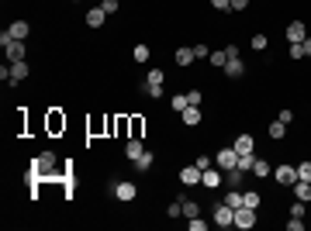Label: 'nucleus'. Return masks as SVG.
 Segmentation results:
<instances>
[{
	"label": "nucleus",
	"instance_id": "obj_1",
	"mask_svg": "<svg viewBox=\"0 0 311 231\" xmlns=\"http://www.w3.org/2000/svg\"><path fill=\"white\" fill-rule=\"evenodd\" d=\"M214 166H218L221 173L235 169V166H239V152H235V149H228V145H225V149H218V155H214Z\"/></svg>",
	"mask_w": 311,
	"mask_h": 231
},
{
	"label": "nucleus",
	"instance_id": "obj_2",
	"mask_svg": "<svg viewBox=\"0 0 311 231\" xmlns=\"http://www.w3.org/2000/svg\"><path fill=\"white\" fill-rule=\"evenodd\" d=\"M214 224H218V228H232L235 224V207H228L225 200L214 204Z\"/></svg>",
	"mask_w": 311,
	"mask_h": 231
},
{
	"label": "nucleus",
	"instance_id": "obj_3",
	"mask_svg": "<svg viewBox=\"0 0 311 231\" xmlns=\"http://www.w3.org/2000/svg\"><path fill=\"white\" fill-rule=\"evenodd\" d=\"M235 228H242V231H249L256 228V207H235Z\"/></svg>",
	"mask_w": 311,
	"mask_h": 231
},
{
	"label": "nucleus",
	"instance_id": "obj_4",
	"mask_svg": "<svg viewBox=\"0 0 311 231\" xmlns=\"http://www.w3.org/2000/svg\"><path fill=\"white\" fill-rule=\"evenodd\" d=\"M273 179H277L280 187H294V179H297V166H277V169H273Z\"/></svg>",
	"mask_w": 311,
	"mask_h": 231
},
{
	"label": "nucleus",
	"instance_id": "obj_5",
	"mask_svg": "<svg viewBox=\"0 0 311 231\" xmlns=\"http://www.w3.org/2000/svg\"><path fill=\"white\" fill-rule=\"evenodd\" d=\"M21 79H28V62H11V73H7V86H18Z\"/></svg>",
	"mask_w": 311,
	"mask_h": 231
},
{
	"label": "nucleus",
	"instance_id": "obj_6",
	"mask_svg": "<svg viewBox=\"0 0 311 231\" xmlns=\"http://www.w3.org/2000/svg\"><path fill=\"white\" fill-rule=\"evenodd\" d=\"M201 173H204V169H201V166H183V169H180V187H194V183H201Z\"/></svg>",
	"mask_w": 311,
	"mask_h": 231
},
{
	"label": "nucleus",
	"instance_id": "obj_7",
	"mask_svg": "<svg viewBox=\"0 0 311 231\" xmlns=\"http://www.w3.org/2000/svg\"><path fill=\"white\" fill-rule=\"evenodd\" d=\"M308 38V24H304V21H291V24H287V41H304Z\"/></svg>",
	"mask_w": 311,
	"mask_h": 231
},
{
	"label": "nucleus",
	"instance_id": "obj_8",
	"mask_svg": "<svg viewBox=\"0 0 311 231\" xmlns=\"http://www.w3.org/2000/svg\"><path fill=\"white\" fill-rule=\"evenodd\" d=\"M201 183H204L208 190H218V187H221V169H218V166H208V169L201 173Z\"/></svg>",
	"mask_w": 311,
	"mask_h": 231
},
{
	"label": "nucleus",
	"instance_id": "obj_9",
	"mask_svg": "<svg viewBox=\"0 0 311 231\" xmlns=\"http://www.w3.org/2000/svg\"><path fill=\"white\" fill-rule=\"evenodd\" d=\"M135 183H128V179H121V183H118L114 187V197L118 200H121V204H128V200H135Z\"/></svg>",
	"mask_w": 311,
	"mask_h": 231
},
{
	"label": "nucleus",
	"instance_id": "obj_10",
	"mask_svg": "<svg viewBox=\"0 0 311 231\" xmlns=\"http://www.w3.org/2000/svg\"><path fill=\"white\" fill-rule=\"evenodd\" d=\"M225 76H228V79H242V76H246V62H242L239 56L228 59V62H225Z\"/></svg>",
	"mask_w": 311,
	"mask_h": 231
},
{
	"label": "nucleus",
	"instance_id": "obj_11",
	"mask_svg": "<svg viewBox=\"0 0 311 231\" xmlns=\"http://www.w3.org/2000/svg\"><path fill=\"white\" fill-rule=\"evenodd\" d=\"M35 166L42 169V176H52L56 173V152H42L38 159H35Z\"/></svg>",
	"mask_w": 311,
	"mask_h": 231
},
{
	"label": "nucleus",
	"instance_id": "obj_12",
	"mask_svg": "<svg viewBox=\"0 0 311 231\" xmlns=\"http://www.w3.org/2000/svg\"><path fill=\"white\" fill-rule=\"evenodd\" d=\"M194 45H180V49H176V52H173V62H176V66H190V62H194Z\"/></svg>",
	"mask_w": 311,
	"mask_h": 231
},
{
	"label": "nucleus",
	"instance_id": "obj_13",
	"mask_svg": "<svg viewBox=\"0 0 311 231\" xmlns=\"http://www.w3.org/2000/svg\"><path fill=\"white\" fill-rule=\"evenodd\" d=\"M142 152H145L142 138H128V142H125V159H128V162H135V159H138Z\"/></svg>",
	"mask_w": 311,
	"mask_h": 231
},
{
	"label": "nucleus",
	"instance_id": "obj_14",
	"mask_svg": "<svg viewBox=\"0 0 311 231\" xmlns=\"http://www.w3.org/2000/svg\"><path fill=\"white\" fill-rule=\"evenodd\" d=\"M180 117H183V124H187V128H197V124H201V107L187 104V107L180 111Z\"/></svg>",
	"mask_w": 311,
	"mask_h": 231
},
{
	"label": "nucleus",
	"instance_id": "obj_15",
	"mask_svg": "<svg viewBox=\"0 0 311 231\" xmlns=\"http://www.w3.org/2000/svg\"><path fill=\"white\" fill-rule=\"evenodd\" d=\"M104 18H107L104 7H90V11H87V24H90V28H104Z\"/></svg>",
	"mask_w": 311,
	"mask_h": 231
},
{
	"label": "nucleus",
	"instance_id": "obj_16",
	"mask_svg": "<svg viewBox=\"0 0 311 231\" xmlns=\"http://www.w3.org/2000/svg\"><path fill=\"white\" fill-rule=\"evenodd\" d=\"M4 52H7V59H11V62H21V59L28 56V49H24V41H11V45H7Z\"/></svg>",
	"mask_w": 311,
	"mask_h": 231
},
{
	"label": "nucleus",
	"instance_id": "obj_17",
	"mask_svg": "<svg viewBox=\"0 0 311 231\" xmlns=\"http://www.w3.org/2000/svg\"><path fill=\"white\" fill-rule=\"evenodd\" d=\"M11 35H14V41H24L31 35V24H28V21H14V24H11Z\"/></svg>",
	"mask_w": 311,
	"mask_h": 231
},
{
	"label": "nucleus",
	"instance_id": "obj_18",
	"mask_svg": "<svg viewBox=\"0 0 311 231\" xmlns=\"http://www.w3.org/2000/svg\"><path fill=\"white\" fill-rule=\"evenodd\" d=\"M253 145H256V142H253V135H239V138H235V145H232V149H235L239 155H249V152H253Z\"/></svg>",
	"mask_w": 311,
	"mask_h": 231
},
{
	"label": "nucleus",
	"instance_id": "obj_19",
	"mask_svg": "<svg viewBox=\"0 0 311 231\" xmlns=\"http://www.w3.org/2000/svg\"><path fill=\"white\" fill-rule=\"evenodd\" d=\"M294 197L304 200V204L311 200V183H308V179H294Z\"/></svg>",
	"mask_w": 311,
	"mask_h": 231
},
{
	"label": "nucleus",
	"instance_id": "obj_20",
	"mask_svg": "<svg viewBox=\"0 0 311 231\" xmlns=\"http://www.w3.org/2000/svg\"><path fill=\"white\" fill-rule=\"evenodd\" d=\"M49 131H52V135L66 131V117L59 114V111H49Z\"/></svg>",
	"mask_w": 311,
	"mask_h": 231
},
{
	"label": "nucleus",
	"instance_id": "obj_21",
	"mask_svg": "<svg viewBox=\"0 0 311 231\" xmlns=\"http://www.w3.org/2000/svg\"><path fill=\"white\" fill-rule=\"evenodd\" d=\"M228 49H218V52H211V56H208V62H211V66H218V69H225V62H228Z\"/></svg>",
	"mask_w": 311,
	"mask_h": 231
},
{
	"label": "nucleus",
	"instance_id": "obj_22",
	"mask_svg": "<svg viewBox=\"0 0 311 231\" xmlns=\"http://www.w3.org/2000/svg\"><path fill=\"white\" fill-rule=\"evenodd\" d=\"M132 166H135L138 173H145V169H149V166H152V152H149V149H145V152L138 155V159H135V162H132Z\"/></svg>",
	"mask_w": 311,
	"mask_h": 231
},
{
	"label": "nucleus",
	"instance_id": "obj_23",
	"mask_svg": "<svg viewBox=\"0 0 311 231\" xmlns=\"http://www.w3.org/2000/svg\"><path fill=\"white\" fill-rule=\"evenodd\" d=\"M270 138H277V142H280V138H287V124H284L280 117H277V121L270 124Z\"/></svg>",
	"mask_w": 311,
	"mask_h": 231
},
{
	"label": "nucleus",
	"instance_id": "obj_24",
	"mask_svg": "<svg viewBox=\"0 0 311 231\" xmlns=\"http://www.w3.org/2000/svg\"><path fill=\"white\" fill-rule=\"evenodd\" d=\"M249 45H253V52H266V45H270V38H266L263 31H256V35H253V41H249Z\"/></svg>",
	"mask_w": 311,
	"mask_h": 231
},
{
	"label": "nucleus",
	"instance_id": "obj_25",
	"mask_svg": "<svg viewBox=\"0 0 311 231\" xmlns=\"http://www.w3.org/2000/svg\"><path fill=\"white\" fill-rule=\"evenodd\" d=\"M128 128H132V135H128V138H142V128H145V121H142V117H128Z\"/></svg>",
	"mask_w": 311,
	"mask_h": 231
},
{
	"label": "nucleus",
	"instance_id": "obj_26",
	"mask_svg": "<svg viewBox=\"0 0 311 231\" xmlns=\"http://www.w3.org/2000/svg\"><path fill=\"white\" fill-rule=\"evenodd\" d=\"M132 59H135V62H149V59H152V52H149V45H135V52H132Z\"/></svg>",
	"mask_w": 311,
	"mask_h": 231
},
{
	"label": "nucleus",
	"instance_id": "obj_27",
	"mask_svg": "<svg viewBox=\"0 0 311 231\" xmlns=\"http://www.w3.org/2000/svg\"><path fill=\"white\" fill-rule=\"evenodd\" d=\"M228 187H242V176H246V169H239V166H235V169H228Z\"/></svg>",
	"mask_w": 311,
	"mask_h": 231
},
{
	"label": "nucleus",
	"instance_id": "obj_28",
	"mask_svg": "<svg viewBox=\"0 0 311 231\" xmlns=\"http://www.w3.org/2000/svg\"><path fill=\"white\" fill-rule=\"evenodd\" d=\"M197 214H201V207H197L194 200H187V197H183V217L190 221V217H197Z\"/></svg>",
	"mask_w": 311,
	"mask_h": 231
},
{
	"label": "nucleus",
	"instance_id": "obj_29",
	"mask_svg": "<svg viewBox=\"0 0 311 231\" xmlns=\"http://www.w3.org/2000/svg\"><path fill=\"white\" fill-rule=\"evenodd\" d=\"M166 214H170V217H173V221H176V217H183V200H180V197H176L173 204H170V207H166Z\"/></svg>",
	"mask_w": 311,
	"mask_h": 231
},
{
	"label": "nucleus",
	"instance_id": "obj_30",
	"mask_svg": "<svg viewBox=\"0 0 311 231\" xmlns=\"http://www.w3.org/2000/svg\"><path fill=\"white\" fill-rule=\"evenodd\" d=\"M253 166H256V155H239V169H246V173H253Z\"/></svg>",
	"mask_w": 311,
	"mask_h": 231
},
{
	"label": "nucleus",
	"instance_id": "obj_31",
	"mask_svg": "<svg viewBox=\"0 0 311 231\" xmlns=\"http://www.w3.org/2000/svg\"><path fill=\"white\" fill-rule=\"evenodd\" d=\"M253 173L259 176V179H263V176H270L273 169H270V162H263V159H256V166H253Z\"/></svg>",
	"mask_w": 311,
	"mask_h": 231
},
{
	"label": "nucleus",
	"instance_id": "obj_32",
	"mask_svg": "<svg viewBox=\"0 0 311 231\" xmlns=\"http://www.w3.org/2000/svg\"><path fill=\"white\" fill-rule=\"evenodd\" d=\"M242 204H246V207H259V193L246 190V193H242Z\"/></svg>",
	"mask_w": 311,
	"mask_h": 231
},
{
	"label": "nucleus",
	"instance_id": "obj_33",
	"mask_svg": "<svg viewBox=\"0 0 311 231\" xmlns=\"http://www.w3.org/2000/svg\"><path fill=\"white\" fill-rule=\"evenodd\" d=\"M225 204H228V207H242V193H239V190L225 193Z\"/></svg>",
	"mask_w": 311,
	"mask_h": 231
},
{
	"label": "nucleus",
	"instance_id": "obj_34",
	"mask_svg": "<svg viewBox=\"0 0 311 231\" xmlns=\"http://www.w3.org/2000/svg\"><path fill=\"white\" fill-rule=\"evenodd\" d=\"M287 56H291V59H304V45H301V41L287 45Z\"/></svg>",
	"mask_w": 311,
	"mask_h": 231
},
{
	"label": "nucleus",
	"instance_id": "obj_35",
	"mask_svg": "<svg viewBox=\"0 0 311 231\" xmlns=\"http://www.w3.org/2000/svg\"><path fill=\"white\" fill-rule=\"evenodd\" d=\"M145 94L152 97V100H159L163 97V83H145Z\"/></svg>",
	"mask_w": 311,
	"mask_h": 231
},
{
	"label": "nucleus",
	"instance_id": "obj_36",
	"mask_svg": "<svg viewBox=\"0 0 311 231\" xmlns=\"http://www.w3.org/2000/svg\"><path fill=\"white\" fill-rule=\"evenodd\" d=\"M304 228H308L304 217H291V221H287V231H304Z\"/></svg>",
	"mask_w": 311,
	"mask_h": 231
},
{
	"label": "nucleus",
	"instance_id": "obj_37",
	"mask_svg": "<svg viewBox=\"0 0 311 231\" xmlns=\"http://www.w3.org/2000/svg\"><path fill=\"white\" fill-rule=\"evenodd\" d=\"M297 179H308L311 183V162H301V166H297Z\"/></svg>",
	"mask_w": 311,
	"mask_h": 231
},
{
	"label": "nucleus",
	"instance_id": "obj_38",
	"mask_svg": "<svg viewBox=\"0 0 311 231\" xmlns=\"http://www.w3.org/2000/svg\"><path fill=\"white\" fill-rule=\"evenodd\" d=\"M194 56L197 59H208V56H211V49H208L204 41H197V45H194Z\"/></svg>",
	"mask_w": 311,
	"mask_h": 231
},
{
	"label": "nucleus",
	"instance_id": "obj_39",
	"mask_svg": "<svg viewBox=\"0 0 311 231\" xmlns=\"http://www.w3.org/2000/svg\"><path fill=\"white\" fill-rule=\"evenodd\" d=\"M170 107H173V111H183V107H187V94H176Z\"/></svg>",
	"mask_w": 311,
	"mask_h": 231
},
{
	"label": "nucleus",
	"instance_id": "obj_40",
	"mask_svg": "<svg viewBox=\"0 0 311 231\" xmlns=\"http://www.w3.org/2000/svg\"><path fill=\"white\" fill-rule=\"evenodd\" d=\"M190 231H208V221H201V214L190 217Z\"/></svg>",
	"mask_w": 311,
	"mask_h": 231
},
{
	"label": "nucleus",
	"instance_id": "obj_41",
	"mask_svg": "<svg viewBox=\"0 0 311 231\" xmlns=\"http://www.w3.org/2000/svg\"><path fill=\"white\" fill-rule=\"evenodd\" d=\"M214 11H232V0H211Z\"/></svg>",
	"mask_w": 311,
	"mask_h": 231
},
{
	"label": "nucleus",
	"instance_id": "obj_42",
	"mask_svg": "<svg viewBox=\"0 0 311 231\" xmlns=\"http://www.w3.org/2000/svg\"><path fill=\"white\" fill-rule=\"evenodd\" d=\"M291 217H304V200H297V204L291 207Z\"/></svg>",
	"mask_w": 311,
	"mask_h": 231
},
{
	"label": "nucleus",
	"instance_id": "obj_43",
	"mask_svg": "<svg viewBox=\"0 0 311 231\" xmlns=\"http://www.w3.org/2000/svg\"><path fill=\"white\" fill-rule=\"evenodd\" d=\"M187 104H194V107H201V90H190V94H187Z\"/></svg>",
	"mask_w": 311,
	"mask_h": 231
},
{
	"label": "nucleus",
	"instance_id": "obj_44",
	"mask_svg": "<svg viewBox=\"0 0 311 231\" xmlns=\"http://www.w3.org/2000/svg\"><path fill=\"white\" fill-rule=\"evenodd\" d=\"M100 7H104V11H107V14H118V0H104V4H100Z\"/></svg>",
	"mask_w": 311,
	"mask_h": 231
},
{
	"label": "nucleus",
	"instance_id": "obj_45",
	"mask_svg": "<svg viewBox=\"0 0 311 231\" xmlns=\"http://www.w3.org/2000/svg\"><path fill=\"white\" fill-rule=\"evenodd\" d=\"M246 7H249V0H232V11H239V14H242Z\"/></svg>",
	"mask_w": 311,
	"mask_h": 231
},
{
	"label": "nucleus",
	"instance_id": "obj_46",
	"mask_svg": "<svg viewBox=\"0 0 311 231\" xmlns=\"http://www.w3.org/2000/svg\"><path fill=\"white\" fill-rule=\"evenodd\" d=\"M301 45H304V56H311V35H308L304 41H301Z\"/></svg>",
	"mask_w": 311,
	"mask_h": 231
}]
</instances>
